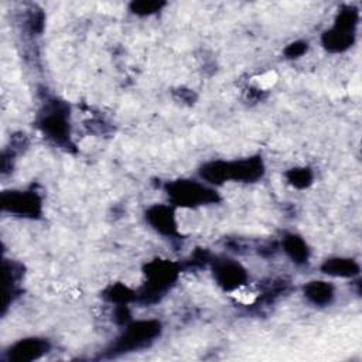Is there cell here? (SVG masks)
I'll list each match as a JSON object with an SVG mask.
<instances>
[{
    "instance_id": "6da1fadb",
    "label": "cell",
    "mask_w": 362,
    "mask_h": 362,
    "mask_svg": "<svg viewBox=\"0 0 362 362\" xmlns=\"http://www.w3.org/2000/svg\"><path fill=\"white\" fill-rule=\"evenodd\" d=\"M264 173L260 157H250L238 161H211L205 164L199 174L211 184H223L226 180L253 182Z\"/></svg>"
},
{
    "instance_id": "7a4b0ae2",
    "label": "cell",
    "mask_w": 362,
    "mask_h": 362,
    "mask_svg": "<svg viewBox=\"0 0 362 362\" xmlns=\"http://www.w3.org/2000/svg\"><path fill=\"white\" fill-rule=\"evenodd\" d=\"M178 264L170 260H153L146 266V286L136 293V300L143 304H153L174 284L178 277Z\"/></svg>"
},
{
    "instance_id": "3957f363",
    "label": "cell",
    "mask_w": 362,
    "mask_h": 362,
    "mask_svg": "<svg viewBox=\"0 0 362 362\" xmlns=\"http://www.w3.org/2000/svg\"><path fill=\"white\" fill-rule=\"evenodd\" d=\"M161 324L156 320L136 321L126 327V331L112 345L110 354H124L136 349H141L150 345L160 334Z\"/></svg>"
},
{
    "instance_id": "277c9868",
    "label": "cell",
    "mask_w": 362,
    "mask_h": 362,
    "mask_svg": "<svg viewBox=\"0 0 362 362\" xmlns=\"http://www.w3.org/2000/svg\"><path fill=\"white\" fill-rule=\"evenodd\" d=\"M167 194L173 204L185 208L211 204L219 199L214 189L191 180H178L167 184Z\"/></svg>"
},
{
    "instance_id": "5b68a950",
    "label": "cell",
    "mask_w": 362,
    "mask_h": 362,
    "mask_svg": "<svg viewBox=\"0 0 362 362\" xmlns=\"http://www.w3.org/2000/svg\"><path fill=\"white\" fill-rule=\"evenodd\" d=\"M69 109L64 102L57 99L49 100L45 105V110L40 117L38 126L41 130L52 139L58 144H68L69 143Z\"/></svg>"
},
{
    "instance_id": "8992f818",
    "label": "cell",
    "mask_w": 362,
    "mask_h": 362,
    "mask_svg": "<svg viewBox=\"0 0 362 362\" xmlns=\"http://www.w3.org/2000/svg\"><path fill=\"white\" fill-rule=\"evenodd\" d=\"M1 206L18 216L37 218L41 214V198L34 191H7L1 194Z\"/></svg>"
},
{
    "instance_id": "52a82bcc",
    "label": "cell",
    "mask_w": 362,
    "mask_h": 362,
    "mask_svg": "<svg viewBox=\"0 0 362 362\" xmlns=\"http://www.w3.org/2000/svg\"><path fill=\"white\" fill-rule=\"evenodd\" d=\"M214 277L223 290H236L246 281V270L232 260H216L214 263Z\"/></svg>"
},
{
    "instance_id": "ba28073f",
    "label": "cell",
    "mask_w": 362,
    "mask_h": 362,
    "mask_svg": "<svg viewBox=\"0 0 362 362\" xmlns=\"http://www.w3.org/2000/svg\"><path fill=\"white\" fill-rule=\"evenodd\" d=\"M49 349V344L40 338H27L14 344L7 351V359L13 362H28L38 359Z\"/></svg>"
},
{
    "instance_id": "9c48e42d",
    "label": "cell",
    "mask_w": 362,
    "mask_h": 362,
    "mask_svg": "<svg viewBox=\"0 0 362 362\" xmlns=\"http://www.w3.org/2000/svg\"><path fill=\"white\" fill-rule=\"evenodd\" d=\"M147 222L161 235L175 236L177 235V222L174 211L165 205H154L146 212Z\"/></svg>"
},
{
    "instance_id": "30bf717a",
    "label": "cell",
    "mask_w": 362,
    "mask_h": 362,
    "mask_svg": "<svg viewBox=\"0 0 362 362\" xmlns=\"http://www.w3.org/2000/svg\"><path fill=\"white\" fill-rule=\"evenodd\" d=\"M355 40V31H348L332 25L322 34V45L331 52H342L348 49Z\"/></svg>"
},
{
    "instance_id": "8fae6325",
    "label": "cell",
    "mask_w": 362,
    "mask_h": 362,
    "mask_svg": "<svg viewBox=\"0 0 362 362\" xmlns=\"http://www.w3.org/2000/svg\"><path fill=\"white\" fill-rule=\"evenodd\" d=\"M321 270L334 277H354L359 273V266L348 257H332L324 262Z\"/></svg>"
},
{
    "instance_id": "7c38bea8",
    "label": "cell",
    "mask_w": 362,
    "mask_h": 362,
    "mask_svg": "<svg viewBox=\"0 0 362 362\" xmlns=\"http://www.w3.org/2000/svg\"><path fill=\"white\" fill-rule=\"evenodd\" d=\"M305 297L315 305H327L334 298V287L327 281L314 280L304 286Z\"/></svg>"
},
{
    "instance_id": "4fadbf2b",
    "label": "cell",
    "mask_w": 362,
    "mask_h": 362,
    "mask_svg": "<svg viewBox=\"0 0 362 362\" xmlns=\"http://www.w3.org/2000/svg\"><path fill=\"white\" fill-rule=\"evenodd\" d=\"M283 247L290 259L297 264H303L308 260V247L298 235L287 233L283 238Z\"/></svg>"
},
{
    "instance_id": "5bb4252c",
    "label": "cell",
    "mask_w": 362,
    "mask_h": 362,
    "mask_svg": "<svg viewBox=\"0 0 362 362\" xmlns=\"http://www.w3.org/2000/svg\"><path fill=\"white\" fill-rule=\"evenodd\" d=\"M105 297L109 301H113L119 305V304H127V303L136 300V293L123 284H115L106 290Z\"/></svg>"
},
{
    "instance_id": "9a60e30c",
    "label": "cell",
    "mask_w": 362,
    "mask_h": 362,
    "mask_svg": "<svg viewBox=\"0 0 362 362\" xmlns=\"http://www.w3.org/2000/svg\"><path fill=\"white\" fill-rule=\"evenodd\" d=\"M287 181L296 188H307L313 182V171L310 168H291L286 174Z\"/></svg>"
},
{
    "instance_id": "2e32d148",
    "label": "cell",
    "mask_w": 362,
    "mask_h": 362,
    "mask_svg": "<svg viewBox=\"0 0 362 362\" xmlns=\"http://www.w3.org/2000/svg\"><path fill=\"white\" fill-rule=\"evenodd\" d=\"M164 1H156V0H140V1H133L130 4V10L134 14L139 16H150L156 11H160L161 7L164 6Z\"/></svg>"
},
{
    "instance_id": "e0dca14e",
    "label": "cell",
    "mask_w": 362,
    "mask_h": 362,
    "mask_svg": "<svg viewBox=\"0 0 362 362\" xmlns=\"http://www.w3.org/2000/svg\"><path fill=\"white\" fill-rule=\"evenodd\" d=\"M27 25L28 30L34 34V33H41L42 27H44V14L41 10H33L27 18Z\"/></svg>"
},
{
    "instance_id": "ac0fdd59",
    "label": "cell",
    "mask_w": 362,
    "mask_h": 362,
    "mask_svg": "<svg viewBox=\"0 0 362 362\" xmlns=\"http://www.w3.org/2000/svg\"><path fill=\"white\" fill-rule=\"evenodd\" d=\"M305 49H307V42L296 41V42H291V44L286 48L284 54H286L287 58H298V57H301V55L305 52Z\"/></svg>"
},
{
    "instance_id": "d6986e66",
    "label": "cell",
    "mask_w": 362,
    "mask_h": 362,
    "mask_svg": "<svg viewBox=\"0 0 362 362\" xmlns=\"http://www.w3.org/2000/svg\"><path fill=\"white\" fill-rule=\"evenodd\" d=\"M130 318V313L126 304H119L115 310V320L117 324H127Z\"/></svg>"
}]
</instances>
